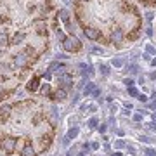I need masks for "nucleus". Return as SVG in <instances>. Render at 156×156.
I'll list each match as a JSON object with an SVG mask.
<instances>
[{
  "mask_svg": "<svg viewBox=\"0 0 156 156\" xmlns=\"http://www.w3.org/2000/svg\"><path fill=\"white\" fill-rule=\"evenodd\" d=\"M62 47H64V50H68V52H73V50H80L82 44H80V40H78L76 37H66V40L62 42Z\"/></svg>",
  "mask_w": 156,
  "mask_h": 156,
  "instance_id": "nucleus-1",
  "label": "nucleus"
},
{
  "mask_svg": "<svg viewBox=\"0 0 156 156\" xmlns=\"http://www.w3.org/2000/svg\"><path fill=\"white\" fill-rule=\"evenodd\" d=\"M16 144H17L16 137H5L4 142H2V149L5 151L7 154H11V153H14V149H16Z\"/></svg>",
  "mask_w": 156,
  "mask_h": 156,
  "instance_id": "nucleus-2",
  "label": "nucleus"
},
{
  "mask_svg": "<svg viewBox=\"0 0 156 156\" xmlns=\"http://www.w3.org/2000/svg\"><path fill=\"white\" fill-rule=\"evenodd\" d=\"M59 85L62 89H69L73 87V78L69 75H59Z\"/></svg>",
  "mask_w": 156,
  "mask_h": 156,
  "instance_id": "nucleus-3",
  "label": "nucleus"
},
{
  "mask_svg": "<svg viewBox=\"0 0 156 156\" xmlns=\"http://www.w3.org/2000/svg\"><path fill=\"white\" fill-rule=\"evenodd\" d=\"M85 37H87V38L89 40H97L101 37V33H99V30L97 28H92V26H89V28H85Z\"/></svg>",
  "mask_w": 156,
  "mask_h": 156,
  "instance_id": "nucleus-4",
  "label": "nucleus"
},
{
  "mask_svg": "<svg viewBox=\"0 0 156 156\" xmlns=\"http://www.w3.org/2000/svg\"><path fill=\"white\" fill-rule=\"evenodd\" d=\"M122 40H123V31L120 28H115L111 31V42L113 44H120Z\"/></svg>",
  "mask_w": 156,
  "mask_h": 156,
  "instance_id": "nucleus-5",
  "label": "nucleus"
},
{
  "mask_svg": "<svg viewBox=\"0 0 156 156\" xmlns=\"http://www.w3.org/2000/svg\"><path fill=\"white\" fill-rule=\"evenodd\" d=\"M21 156H37V153H35L33 146L31 144H26L24 147L21 149Z\"/></svg>",
  "mask_w": 156,
  "mask_h": 156,
  "instance_id": "nucleus-6",
  "label": "nucleus"
},
{
  "mask_svg": "<svg viewBox=\"0 0 156 156\" xmlns=\"http://www.w3.org/2000/svg\"><path fill=\"white\" fill-rule=\"evenodd\" d=\"M66 95H68V90L66 89H57V92L54 94V99H57V101H64L66 99Z\"/></svg>",
  "mask_w": 156,
  "mask_h": 156,
  "instance_id": "nucleus-7",
  "label": "nucleus"
},
{
  "mask_svg": "<svg viewBox=\"0 0 156 156\" xmlns=\"http://www.w3.org/2000/svg\"><path fill=\"white\" fill-rule=\"evenodd\" d=\"M38 83H40L38 76L31 78V80H30V83H28V90H30V92H35V90L38 89Z\"/></svg>",
  "mask_w": 156,
  "mask_h": 156,
  "instance_id": "nucleus-8",
  "label": "nucleus"
},
{
  "mask_svg": "<svg viewBox=\"0 0 156 156\" xmlns=\"http://www.w3.org/2000/svg\"><path fill=\"white\" fill-rule=\"evenodd\" d=\"M14 62H16L17 68L24 66V64H26V56H24V54H17V56L14 57Z\"/></svg>",
  "mask_w": 156,
  "mask_h": 156,
  "instance_id": "nucleus-9",
  "label": "nucleus"
},
{
  "mask_svg": "<svg viewBox=\"0 0 156 156\" xmlns=\"http://www.w3.org/2000/svg\"><path fill=\"white\" fill-rule=\"evenodd\" d=\"M62 69H66L64 64H61V62H57V61L50 62V66H49V71H62Z\"/></svg>",
  "mask_w": 156,
  "mask_h": 156,
  "instance_id": "nucleus-10",
  "label": "nucleus"
},
{
  "mask_svg": "<svg viewBox=\"0 0 156 156\" xmlns=\"http://www.w3.org/2000/svg\"><path fill=\"white\" fill-rule=\"evenodd\" d=\"M95 89H97V87H95L94 83H90V82H89V83L85 85V89H83V95H85V97H89V95H92V92H94Z\"/></svg>",
  "mask_w": 156,
  "mask_h": 156,
  "instance_id": "nucleus-11",
  "label": "nucleus"
},
{
  "mask_svg": "<svg viewBox=\"0 0 156 156\" xmlns=\"http://www.w3.org/2000/svg\"><path fill=\"white\" fill-rule=\"evenodd\" d=\"M9 113H11V106H9V104L0 106V118H7L9 116Z\"/></svg>",
  "mask_w": 156,
  "mask_h": 156,
  "instance_id": "nucleus-12",
  "label": "nucleus"
},
{
  "mask_svg": "<svg viewBox=\"0 0 156 156\" xmlns=\"http://www.w3.org/2000/svg\"><path fill=\"white\" fill-rule=\"evenodd\" d=\"M57 14H59V17H61V21H64L66 24L69 23V12H68L66 9H61V11L57 12Z\"/></svg>",
  "mask_w": 156,
  "mask_h": 156,
  "instance_id": "nucleus-13",
  "label": "nucleus"
},
{
  "mask_svg": "<svg viewBox=\"0 0 156 156\" xmlns=\"http://www.w3.org/2000/svg\"><path fill=\"white\" fill-rule=\"evenodd\" d=\"M123 64H125V59H122V57H118V59H113V66H115V68H122Z\"/></svg>",
  "mask_w": 156,
  "mask_h": 156,
  "instance_id": "nucleus-14",
  "label": "nucleus"
},
{
  "mask_svg": "<svg viewBox=\"0 0 156 156\" xmlns=\"http://www.w3.org/2000/svg\"><path fill=\"white\" fill-rule=\"evenodd\" d=\"M127 71H130V73H132V75H135V73L139 71V66H137V64H134V62H132V64H128V66H127Z\"/></svg>",
  "mask_w": 156,
  "mask_h": 156,
  "instance_id": "nucleus-15",
  "label": "nucleus"
},
{
  "mask_svg": "<svg viewBox=\"0 0 156 156\" xmlns=\"http://www.w3.org/2000/svg\"><path fill=\"white\" fill-rule=\"evenodd\" d=\"M24 37H26L24 33H16L14 35V44H21V40H24Z\"/></svg>",
  "mask_w": 156,
  "mask_h": 156,
  "instance_id": "nucleus-16",
  "label": "nucleus"
},
{
  "mask_svg": "<svg viewBox=\"0 0 156 156\" xmlns=\"http://www.w3.org/2000/svg\"><path fill=\"white\" fill-rule=\"evenodd\" d=\"M76 135H78V128H76V127H75V128H71V130L68 132V137H69V139H75Z\"/></svg>",
  "mask_w": 156,
  "mask_h": 156,
  "instance_id": "nucleus-17",
  "label": "nucleus"
},
{
  "mask_svg": "<svg viewBox=\"0 0 156 156\" xmlns=\"http://www.w3.org/2000/svg\"><path fill=\"white\" fill-rule=\"evenodd\" d=\"M128 94L132 95V97H139V92H137V89H134V87H128Z\"/></svg>",
  "mask_w": 156,
  "mask_h": 156,
  "instance_id": "nucleus-18",
  "label": "nucleus"
},
{
  "mask_svg": "<svg viewBox=\"0 0 156 156\" xmlns=\"http://www.w3.org/2000/svg\"><path fill=\"white\" fill-rule=\"evenodd\" d=\"M49 92H50V85H49V83H44V85H42V94L47 95Z\"/></svg>",
  "mask_w": 156,
  "mask_h": 156,
  "instance_id": "nucleus-19",
  "label": "nucleus"
},
{
  "mask_svg": "<svg viewBox=\"0 0 156 156\" xmlns=\"http://www.w3.org/2000/svg\"><path fill=\"white\" fill-rule=\"evenodd\" d=\"M7 40H9V38H7V35H5V33L0 35V47H4V45L7 44Z\"/></svg>",
  "mask_w": 156,
  "mask_h": 156,
  "instance_id": "nucleus-20",
  "label": "nucleus"
},
{
  "mask_svg": "<svg viewBox=\"0 0 156 156\" xmlns=\"http://www.w3.org/2000/svg\"><path fill=\"white\" fill-rule=\"evenodd\" d=\"M146 52H147V54H154V56H156V50H154L153 45H146Z\"/></svg>",
  "mask_w": 156,
  "mask_h": 156,
  "instance_id": "nucleus-21",
  "label": "nucleus"
},
{
  "mask_svg": "<svg viewBox=\"0 0 156 156\" xmlns=\"http://www.w3.org/2000/svg\"><path fill=\"white\" fill-rule=\"evenodd\" d=\"M57 38H59V40H61V42H64V40H66V35H64V33H62V31H61V30H57Z\"/></svg>",
  "mask_w": 156,
  "mask_h": 156,
  "instance_id": "nucleus-22",
  "label": "nucleus"
},
{
  "mask_svg": "<svg viewBox=\"0 0 156 156\" xmlns=\"http://www.w3.org/2000/svg\"><path fill=\"white\" fill-rule=\"evenodd\" d=\"M144 156H156V151L154 149H151V147H147L146 149V154Z\"/></svg>",
  "mask_w": 156,
  "mask_h": 156,
  "instance_id": "nucleus-23",
  "label": "nucleus"
},
{
  "mask_svg": "<svg viewBox=\"0 0 156 156\" xmlns=\"http://www.w3.org/2000/svg\"><path fill=\"white\" fill-rule=\"evenodd\" d=\"M115 147H116V149H122V147H125V142H123V140H116V142H115Z\"/></svg>",
  "mask_w": 156,
  "mask_h": 156,
  "instance_id": "nucleus-24",
  "label": "nucleus"
},
{
  "mask_svg": "<svg viewBox=\"0 0 156 156\" xmlns=\"http://www.w3.org/2000/svg\"><path fill=\"white\" fill-rule=\"evenodd\" d=\"M127 151L130 153V154H137V149H135L134 146H127Z\"/></svg>",
  "mask_w": 156,
  "mask_h": 156,
  "instance_id": "nucleus-25",
  "label": "nucleus"
},
{
  "mask_svg": "<svg viewBox=\"0 0 156 156\" xmlns=\"http://www.w3.org/2000/svg\"><path fill=\"white\" fill-rule=\"evenodd\" d=\"M125 85H127V89L128 87H134V80H132V78H127V80H125Z\"/></svg>",
  "mask_w": 156,
  "mask_h": 156,
  "instance_id": "nucleus-26",
  "label": "nucleus"
},
{
  "mask_svg": "<svg viewBox=\"0 0 156 156\" xmlns=\"http://www.w3.org/2000/svg\"><path fill=\"white\" fill-rule=\"evenodd\" d=\"M142 120V113H135L134 115V122H140Z\"/></svg>",
  "mask_w": 156,
  "mask_h": 156,
  "instance_id": "nucleus-27",
  "label": "nucleus"
},
{
  "mask_svg": "<svg viewBox=\"0 0 156 156\" xmlns=\"http://www.w3.org/2000/svg\"><path fill=\"white\" fill-rule=\"evenodd\" d=\"M137 99H139L140 102H147V97H146L144 94H139V97H137Z\"/></svg>",
  "mask_w": 156,
  "mask_h": 156,
  "instance_id": "nucleus-28",
  "label": "nucleus"
},
{
  "mask_svg": "<svg viewBox=\"0 0 156 156\" xmlns=\"http://www.w3.org/2000/svg\"><path fill=\"white\" fill-rule=\"evenodd\" d=\"M101 71L104 73V75H109V68L108 66H101Z\"/></svg>",
  "mask_w": 156,
  "mask_h": 156,
  "instance_id": "nucleus-29",
  "label": "nucleus"
},
{
  "mask_svg": "<svg viewBox=\"0 0 156 156\" xmlns=\"http://www.w3.org/2000/svg\"><path fill=\"white\" fill-rule=\"evenodd\" d=\"M89 125H90V127H92V128H94L95 125H97V118H92V120H90V122H89Z\"/></svg>",
  "mask_w": 156,
  "mask_h": 156,
  "instance_id": "nucleus-30",
  "label": "nucleus"
},
{
  "mask_svg": "<svg viewBox=\"0 0 156 156\" xmlns=\"http://www.w3.org/2000/svg\"><path fill=\"white\" fill-rule=\"evenodd\" d=\"M140 140H142V142H151L153 139H149L147 135H142V137H140Z\"/></svg>",
  "mask_w": 156,
  "mask_h": 156,
  "instance_id": "nucleus-31",
  "label": "nucleus"
},
{
  "mask_svg": "<svg viewBox=\"0 0 156 156\" xmlns=\"http://www.w3.org/2000/svg\"><path fill=\"white\" fill-rule=\"evenodd\" d=\"M99 95H101V90L99 89H95L94 92H92V97H99Z\"/></svg>",
  "mask_w": 156,
  "mask_h": 156,
  "instance_id": "nucleus-32",
  "label": "nucleus"
},
{
  "mask_svg": "<svg viewBox=\"0 0 156 156\" xmlns=\"http://www.w3.org/2000/svg\"><path fill=\"white\" fill-rule=\"evenodd\" d=\"M62 144H64V146H68V144H69V137H68V135L64 137V139H62Z\"/></svg>",
  "mask_w": 156,
  "mask_h": 156,
  "instance_id": "nucleus-33",
  "label": "nucleus"
},
{
  "mask_svg": "<svg viewBox=\"0 0 156 156\" xmlns=\"http://www.w3.org/2000/svg\"><path fill=\"white\" fill-rule=\"evenodd\" d=\"M146 33L151 37V35H153V28H151V26H147V28H146Z\"/></svg>",
  "mask_w": 156,
  "mask_h": 156,
  "instance_id": "nucleus-34",
  "label": "nucleus"
},
{
  "mask_svg": "<svg viewBox=\"0 0 156 156\" xmlns=\"http://www.w3.org/2000/svg\"><path fill=\"white\" fill-rule=\"evenodd\" d=\"M90 147H92V149H99V144H97V142H92V144H90Z\"/></svg>",
  "mask_w": 156,
  "mask_h": 156,
  "instance_id": "nucleus-35",
  "label": "nucleus"
},
{
  "mask_svg": "<svg viewBox=\"0 0 156 156\" xmlns=\"http://www.w3.org/2000/svg\"><path fill=\"white\" fill-rule=\"evenodd\" d=\"M149 108H151V109H156V101H153V102H149Z\"/></svg>",
  "mask_w": 156,
  "mask_h": 156,
  "instance_id": "nucleus-36",
  "label": "nucleus"
},
{
  "mask_svg": "<svg viewBox=\"0 0 156 156\" xmlns=\"http://www.w3.org/2000/svg\"><path fill=\"white\" fill-rule=\"evenodd\" d=\"M146 17H147V21H151V19H153V12H147V14H146Z\"/></svg>",
  "mask_w": 156,
  "mask_h": 156,
  "instance_id": "nucleus-37",
  "label": "nucleus"
},
{
  "mask_svg": "<svg viewBox=\"0 0 156 156\" xmlns=\"http://www.w3.org/2000/svg\"><path fill=\"white\" fill-rule=\"evenodd\" d=\"M99 132H106V125H101V127H99Z\"/></svg>",
  "mask_w": 156,
  "mask_h": 156,
  "instance_id": "nucleus-38",
  "label": "nucleus"
},
{
  "mask_svg": "<svg viewBox=\"0 0 156 156\" xmlns=\"http://www.w3.org/2000/svg\"><path fill=\"white\" fill-rule=\"evenodd\" d=\"M68 56H64V54H57V59H66Z\"/></svg>",
  "mask_w": 156,
  "mask_h": 156,
  "instance_id": "nucleus-39",
  "label": "nucleus"
},
{
  "mask_svg": "<svg viewBox=\"0 0 156 156\" xmlns=\"http://www.w3.org/2000/svg\"><path fill=\"white\" fill-rule=\"evenodd\" d=\"M151 64H153V66H156V57H154V59H151Z\"/></svg>",
  "mask_w": 156,
  "mask_h": 156,
  "instance_id": "nucleus-40",
  "label": "nucleus"
},
{
  "mask_svg": "<svg viewBox=\"0 0 156 156\" xmlns=\"http://www.w3.org/2000/svg\"><path fill=\"white\" fill-rule=\"evenodd\" d=\"M151 78H153V80H156V71H154V73H151Z\"/></svg>",
  "mask_w": 156,
  "mask_h": 156,
  "instance_id": "nucleus-41",
  "label": "nucleus"
},
{
  "mask_svg": "<svg viewBox=\"0 0 156 156\" xmlns=\"http://www.w3.org/2000/svg\"><path fill=\"white\" fill-rule=\"evenodd\" d=\"M111 156H122V153H113Z\"/></svg>",
  "mask_w": 156,
  "mask_h": 156,
  "instance_id": "nucleus-42",
  "label": "nucleus"
},
{
  "mask_svg": "<svg viewBox=\"0 0 156 156\" xmlns=\"http://www.w3.org/2000/svg\"><path fill=\"white\" fill-rule=\"evenodd\" d=\"M151 97H153V99L156 101V90H154V92H153V95H151Z\"/></svg>",
  "mask_w": 156,
  "mask_h": 156,
  "instance_id": "nucleus-43",
  "label": "nucleus"
},
{
  "mask_svg": "<svg viewBox=\"0 0 156 156\" xmlns=\"http://www.w3.org/2000/svg\"><path fill=\"white\" fill-rule=\"evenodd\" d=\"M153 122H156V113H153Z\"/></svg>",
  "mask_w": 156,
  "mask_h": 156,
  "instance_id": "nucleus-44",
  "label": "nucleus"
},
{
  "mask_svg": "<svg viewBox=\"0 0 156 156\" xmlns=\"http://www.w3.org/2000/svg\"><path fill=\"white\" fill-rule=\"evenodd\" d=\"M78 156H87V154H85V153H78Z\"/></svg>",
  "mask_w": 156,
  "mask_h": 156,
  "instance_id": "nucleus-45",
  "label": "nucleus"
},
{
  "mask_svg": "<svg viewBox=\"0 0 156 156\" xmlns=\"http://www.w3.org/2000/svg\"><path fill=\"white\" fill-rule=\"evenodd\" d=\"M62 2H64V4H69V2H71V0H62Z\"/></svg>",
  "mask_w": 156,
  "mask_h": 156,
  "instance_id": "nucleus-46",
  "label": "nucleus"
},
{
  "mask_svg": "<svg viewBox=\"0 0 156 156\" xmlns=\"http://www.w3.org/2000/svg\"><path fill=\"white\" fill-rule=\"evenodd\" d=\"M82 2H87V0H82Z\"/></svg>",
  "mask_w": 156,
  "mask_h": 156,
  "instance_id": "nucleus-47",
  "label": "nucleus"
}]
</instances>
